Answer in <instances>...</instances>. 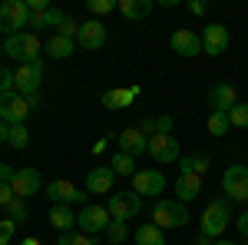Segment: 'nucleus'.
I'll use <instances>...</instances> for the list:
<instances>
[{"instance_id":"30","label":"nucleus","mask_w":248,"mask_h":245,"mask_svg":"<svg viewBox=\"0 0 248 245\" xmlns=\"http://www.w3.org/2000/svg\"><path fill=\"white\" fill-rule=\"evenodd\" d=\"M103 235H106V239H109L113 245H123L126 239H129V229H126V222H119V219H113V222L106 226V232H103Z\"/></svg>"},{"instance_id":"2","label":"nucleus","mask_w":248,"mask_h":245,"mask_svg":"<svg viewBox=\"0 0 248 245\" xmlns=\"http://www.w3.org/2000/svg\"><path fill=\"white\" fill-rule=\"evenodd\" d=\"M189 219H192L189 206L179 202V199H162V202H155V209H153V222L162 229V232H166V229L189 226Z\"/></svg>"},{"instance_id":"46","label":"nucleus","mask_w":248,"mask_h":245,"mask_svg":"<svg viewBox=\"0 0 248 245\" xmlns=\"http://www.w3.org/2000/svg\"><path fill=\"white\" fill-rule=\"evenodd\" d=\"M27 103H30V110H40V106H43V99H40V93L27 96Z\"/></svg>"},{"instance_id":"26","label":"nucleus","mask_w":248,"mask_h":245,"mask_svg":"<svg viewBox=\"0 0 248 245\" xmlns=\"http://www.w3.org/2000/svg\"><path fill=\"white\" fill-rule=\"evenodd\" d=\"M50 226L60 229V232H73V226H77V212L70 206H53L50 209Z\"/></svg>"},{"instance_id":"37","label":"nucleus","mask_w":248,"mask_h":245,"mask_svg":"<svg viewBox=\"0 0 248 245\" xmlns=\"http://www.w3.org/2000/svg\"><path fill=\"white\" fill-rule=\"evenodd\" d=\"M14 232H17V222L14 219H0V245H10Z\"/></svg>"},{"instance_id":"49","label":"nucleus","mask_w":248,"mask_h":245,"mask_svg":"<svg viewBox=\"0 0 248 245\" xmlns=\"http://www.w3.org/2000/svg\"><path fill=\"white\" fill-rule=\"evenodd\" d=\"M212 245H238V242H232V239H215Z\"/></svg>"},{"instance_id":"38","label":"nucleus","mask_w":248,"mask_h":245,"mask_svg":"<svg viewBox=\"0 0 248 245\" xmlns=\"http://www.w3.org/2000/svg\"><path fill=\"white\" fill-rule=\"evenodd\" d=\"M63 20H66V14H63V10H57V7H50V10H46V27H63Z\"/></svg>"},{"instance_id":"35","label":"nucleus","mask_w":248,"mask_h":245,"mask_svg":"<svg viewBox=\"0 0 248 245\" xmlns=\"http://www.w3.org/2000/svg\"><path fill=\"white\" fill-rule=\"evenodd\" d=\"M27 27H30V33H40V30H46V10H30V20H27Z\"/></svg>"},{"instance_id":"48","label":"nucleus","mask_w":248,"mask_h":245,"mask_svg":"<svg viewBox=\"0 0 248 245\" xmlns=\"http://www.w3.org/2000/svg\"><path fill=\"white\" fill-rule=\"evenodd\" d=\"M195 245H212V239H209V235H202V232H199V239H195Z\"/></svg>"},{"instance_id":"5","label":"nucleus","mask_w":248,"mask_h":245,"mask_svg":"<svg viewBox=\"0 0 248 245\" xmlns=\"http://www.w3.org/2000/svg\"><path fill=\"white\" fill-rule=\"evenodd\" d=\"M109 215L119 219V222H129L142 212V196H136L133 189H119V192H109Z\"/></svg>"},{"instance_id":"20","label":"nucleus","mask_w":248,"mask_h":245,"mask_svg":"<svg viewBox=\"0 0 248 245\" xmlns=\"http://www.w3.org/2000/svg\"><path fill=\"white\" fill-rule=\"evenodd\" d=\"M212 169V159L205 156V152H195V156H182L179 159V176H205V172Z\"/></svg>"},{"instance_id":"34","label":"nucleus","mask_w":248,"mask_h":245,"mask_svg":"<svg viewBox=\"0 0 248 245\" xmlns=\"http://www.w3.org/2000/svg\"><path fill=\"white\" fill-rule=\"evenodd\" d=\"M86 10H90V14H96V17H103V14L116 10V0H86Z\"/></svg>"},{"instance_id":"10","label":"nucleus","mask_w":248,"mask_h":245,"mask_svg":"<svg viewBox=\"0 0 248 245\" xmlns=\"http://www.w3.org/2000/svg\"><path fill=\"white\" fill-rule=\"evenodd\" d=\"M166 186L169 182H166V176L159 169H136V176H133V192L142 196V199H155Z\"/></svg>"},{"instance_id":"40","label":"nucleus","mask_w":248,"mask_h":245,"mask_svg":"<svg viewBox=\"0 0 248 245\" xmlns=\"http://www.w3.org/2000/svg\"><path fill=\"white\" fill-rule=\"evenodd\" d=\"M14 202V186L10 182H0V209H7Z\"/></svg>"},{"instance_id":"45","label":"nucleus","mask_w":248,"mask_h":245,"mask_svg":"<svg viewBox=\"0 0 248 245\" xmlns=\"http://www.w3.org/2000/svg\"><path fill=\"white\" fill-rule=\"evenodd\" d=\"M238 232L248 239V212H242V215H238Z\"/></svg>"},{"instance_id":"18","label":"nucleus","mask_w":248,"mask_h":245,"mask_svg":"<svg viewBox=\"0 0 248 245\" xmlns=\"http://www.w3.org/2000/svg\"><path fill=\"white\" fill-rule=\"evenodd\" d=\"M116 139H119V152H126V156H133V159H136V156H142V152L149 149V139L139 132V126H129V130H123L119 136H116Z\"/></svg>"},{"instance_id":"12","label":"nucleus","mask_w":248,"mask_h":245,"mask_svg":"<svg viewBox=\"0 0 248 245\" xmlns=\"http://www.w3.org/2000/svg\"><path fill=\"white\" fill-rule=\"evenodd\" d=\"M149 156H153L155 163H179L182 159V149H179V143H175V136H166V132H155V136H149Z\"/></svg>"},{"instance_id":"31","label":"nucleus","mask_w":248,"mask_h":245,"mask_svg":"<svg viewBox=\"0 0 248 245\" xmlns=\"http://www.w3.org/2000/svg\"><path fill=\"white\" fill-rule=\"evenodd\" d=\"M7 212H10V215H7V219H14V222H27V219H30V209H27V199H20V196H14V202H10V206H7Z\"/></svg>"},{"instance_id":"7","label":"nucleus","mask_w":248,"mask_h":245,"mask_svg":"<svg viewBox=\"0 0 248 245\" xmlns=\"http://www.w3.org/2000/svg\"><path fill=\"white\" fill-rule=\"evenodd\" d=\"M30 113H33V110H30V103H27V96H20V93H3L0 96V119H3L7 126H23Z\"/></svg>"},{"instance_id":"1","label":"nucleus","mask_w":248,"mask_h":245,"mask_svg":"<svg viewBox=\"0 0 248 245\" xmlns=\"http://www.w3.org/2000/svg\"><path fill=\"white\" fill-rule=\"evenodd\" d=\"M40 37L37 33H30V30H23V33H14V37L3 40V57L17 60V63H37L40 60Z\"/></svg>"},{"instance_id":"6","label":"nucleus","mask_w":248,"mask_h":245,"mask_svg":"<svg viewBox=\"0 0 248 245\" xmlns=\"http://www.w3.org/2000/svg\"><path fill=\"white\" fill-rule=\"evenodd\" d=\"M222 189H225L229 202H248V166H242V163L229 166L225 179H222Z\"/></svg>"},{"instance_id":"42","label":"nucleus","mask_w":248,"mask_h":245,"mask_svg":"<svg viewBox=\"0 0 248 245\" xmlns=\"http://www.w3.org/2000/svg\"><path fill=\"white\" fill-rule=\"evenodd\" d=\"M186 7H189V14H195V17H202V14H205V10H209V7H205V3H202V0H189V3H186Z\"/></svg>"},{"instance_id":"3","label":"nucleus","mask_w":248,"mask_h":245,"mask_svg":"<svg viewBox=\"0 0 248 245\" xmlns=\"http://www.w3.org/2000/svg\"><path fill=\"white\" fill-rule=\"evenodd\" d=\"M232 226V206L229 199L222 202V199H215V202H209V209L202 212V235H209L212 242L215 239H222L225 235V229Z\"/></svg>"},{"instance_id":"22","label":"nucleus","mask_w":248,"mask_h":245,"mask_svg":"<svg viewBox=\"0 0 248 245\" xmlns=\"http://www.w3.org/2000/svg\"><path fill=\"white\" fill-rule=\"evenodd\" d=\"M172 189H175V199L189 206L192 199L202 192V179H199V176H179V179L172 182Z\"/></svg>"},{"instance_id":"13","label":"nucleus","mask_w":248,"mask_h":245,"mask_svg":"<svg viewBox=\"0 0 248 245\" xmlns=\"http://www.w3.org/2000/svg\"><path fill=\"white\" fill-rule=\"evenodd\" d=\"M106 40H109V33H106V23H103V20H86V23H79L77 43L83 50H103Z\"/></svg>"},{"instance_id":"14","label":"nucleus","mask_w":248,"mask_h":245,"mask_svg":"<svg viewBox=\"0 0 248 245\" xmlns=\"http://www.w3.org/2000/svg\"><path fill=\"white\" fill-rule=\"evenodd\" d=\"M229 27H222V23H209L205 30H202V53H209V57H222L225 50H229Z\"/></svg>"},{"instance_id":"36","label":"nucleus","mask_w":248,"mask_h":245,"mask_svg":"<svg viewBox=\"0 0 248 245\" xmlns=\"http://www.w3.org/2000/svg\"><path fill=\"white\" fill-rule=\"evenodd\" d=\"M3 93H17V83H14V73L7 66H0V96Z\"/></svg>"},{"instance_id":"29","label":"nucleus","mask_w":248,"mask_h":245,"mask_svg":"<svg viewBox=\"0 0 248 245\" xmlns=\"http://www.w3.org/2000/svg\"><path fill=\"white\" fill-rule=\"evenodd\" d=\"M7 146H10V149H27V146H30V130H27V123H23V126H10Z\"/></svg>"},{"instance_id":"33","label":"nucleus","mask_w":248,"mask_h":245,"mask_svg":"<svg viewBox=\"0 0 248 245\" xmlns=\"http://www.w3.org/2000/svg\"><path fill=\"white\" fill-rule=\"evenodd\" d=\"M57 245H96V239L86 232H63Z\"/></svg>"},{"instance_id":"8","label":"nucleus","mask_w":248,"mask_h":245,"mask_svg":"<svg viewBox=\"0 0 248 245\" xmlns=\"http://www.w3.org/2000/svg\"><path fill=\"white\" fill-rule=\"evenodd\" d=\"M109 222H113V215H109V209H106V206H83L77 212V226H79V232H86V235L106 232Z\"/></svg>"},{"instance_id":"16","label":"nucleus","mask_w":248,"mask_h":245,"mask_svg":"<svg viewBox=\"0 0 248 245\" xmlns=\"http://www.w3.org/2000/svg\"><path fill=\"white\" fill-rule=\"evenodd\" d=\"M169 43H172V50H175L179 57H199V53H202V37L192 33V30H186V27L172 30Z\"/></svg>"},{"instance_id":"32","label":"nucleus","mask_w":248,"mask_h":245,"mask_svg":"<svg viewBox=\"0 0 248 245\" xmlns=\"http://www.w3.org/2000/svg\"><path fill=\"white\" fill-rule=\"evenodd\" d=\"M229 123L235 126V130H248V103H238V106H232Z\"/></svg>"},{"instance_id":"39","label":"nucleus","mask_w":248,"mask_h":245,"mask_svg":"<svg viewBox=\"0 0 248 245\" xmlns=\"http://www.w3.org/2000/svg\"><path fill=\"white\" fill-rule=\"evenodd\" d=\"M60 33H63V37H70V40H77V33H79V23L73 17H66L63 20V27H60Z\"/></svg>"},{"instance_id":"24","label":"nucleus","mask_w":248,"mask_h":245,"mask_svg":"<svg viewBox=\"0 0 248 245\" xmlns=\"http://www.w3.org/2000/svg\"><path fill=\"white\" fill-rule=\"evenodd\" d=\"M46 53L53 60H66V57H73V50H77V40H70V37H63V33H57V37H50L46 40V47H43Z\"/></svg>"},{"instance_id":"15","label":"nucleus","mask_w":248,"mask_h":245,"mask_svg":"<svg viewBox=\"0 0 248 245\" xmlns=\"http://www.w3.org/2000/svg\"><path fill=\"white\" fill-rule=\"evenodd\" d=\"M209 106L212 113H232V106H238V90L232 83H215L209 90Z\"/></svg>"},{"instance_id":"9","label":"nucleus","mask_w":248,"mask_h":245,"mask_svg":"<svg viewBox=\"0 0 248 245\" xmlns=\"http://www.w3.org/2000/svg\"><path fill=\"white\" fill-rule=\"evenodd\" d=\"M46 196H50L53 206H83V202H86V189L73 186L70 179H57V182H50V186H46Z\"/></svg>"},{"instance_id":"43","label":"nucleus","mask_w":248,"mask_h":245,"mask_svg":"<svg viewBox=\"0 0 248 245\" xmlns=\"http://www.w3.org/2000/svg\"><path fill=\"white\" fill-rule=\"evenodd\" d=\"M14 176H17V169H10L7 163H0V182H14Z\"/></svg>"},{"instance_id":"11","label":"nucleus","mask_w":248,"mask_h":245,"mask_svg":"<svg viewBox=\"0 0 248 245\" xmlns=\"http://www.w3.org/2000/svg\"><path fill=\"white\" fill-rule=\"evenodd\" d=\"M40 80H43V60H37V63H20L17 73H14V83H17L20 96L40 93Z\"/></svg>"},{"instance_id":"28","label":"nucleus","mask_w":248,"mask_h":245,"mask_svg":"<svg viewBox=\"0 0 248 245\" xmlns=\"http://www.w3.org/2000/svg\"><path fill=\"white\" fill-rule=\"evenodd\" d=\"M205 126H209L212 136H225V132L232 130V123H229V113H209V119H205Z\"/></svg>"},{"instance_id":"21","label":"nucleus","mask_w":248,"mask_h":245,"mask_svg":"<svg viewBox=\"0 0 248 245\" xmlns=\"http://www.w3.org/2000/svg\"><path fill=\"white\" fill-rule=\"evenodd\" d=\"M153 0H116V10L123 14L126 20H146L153 14Z\"/></svg>"},{"instance_id":"23","label":"nucleus","mask_w":248,"mask_h":245,"mask_svg":"<svg viewBox=\"0 0 248 245\" xmlns=\"http://www.w3.org/2000/svg\"><path fill=\"white\" fill-rule=\"evenodd\" d=\"M136 96H139V86H129V90H106V93H103V106H106V110H126Z\"/></svg>"},{"instance_id":"17","label":"nucleus","mask_w":248,"mask_h":245,"mask_svg":"<svg viewBox=\"0 0 248 245\" xmlns=\"http://www.w3.org/2000/svg\"><path fill=\"white\" fill-rule=\"evenodd\" d=\"M14 196H20V199H30V196H37L40 186H43V179H40V172L33 169V166H23V169H17V176H14Z\"/></svg>"},{"instance_id":"47","label":"nucleus","mask_w":248,"mask_h":245,"mask_svg":"<svg viewBox=\"0 0 248 245\" xmlns=\"http://www.w3.org/2000/svg\"><path fill=\"white\" fill-rule=\"evenodd\" d=\"M7 139H10V126L0 119V143H7Z\"/></svg>"},{"instance_id":"25","label":"nucleus","mask_w":248,"mask_h":245,"mask_svg":"<svg viewBox=\"0 0 248 245\" xmlns=\"http://www.w3.org/2000/svg\"><path fill=\"white\" fill-rule=\"evenodd\" d=\"M136 245H166V232L155 226V222H142L136 229Z\"/></svg>"},{"instance_id":"44","label":"nucleus","mask_w":248,"mask_h":245,"mask_svg":"<svg viewBox=\"0 0 248 245\" xmlns=\"http://www.w3.org/2000/svg\"><path fill=\"white\" fill-rule=\"evenodd\" d=\"M30 10H50V0H27Z\"/></svg>"},{"instance_id":"50","label":"nucleus","mask_w":248,"mask_h":245,"mask_svg":"<svg viewBox=\"0 0 248 245\" xmlns=\"http://www.w3.org/2000/svg\"><path fill=\"white\" fill-rule=\"evenodd\" d=\"M23 245H40V239H23Z\"/></svg>"},{"instance_id":"41","label":"nucleus","mask_w":248,"mask_h":245,"mask_svg":"<svg viewBox=\"0 0 248 245\" xmlns=\"http://www.w3.org/2000/svg\"><path fill=\"white\" fill-rule=\"evenodd\" d=\"M155 130L172 136V116H155Z\"/></svg>"},{"instance_id":"19","label":"nucleus","mask_w":248,"mask_h":245,"mask_svg":"<svg viewBox=\"0 0 248 245\" xmlns=\"http://www.w3.org/2000/svg\"><path fill=\"white\" fill-rule=\"evenodd\" d=\"M113 182H116V172L109 169V166H93V169L86 172V189L90 192H109L113 189Z\"/></svg>"},{"instance_id":"4","label":"nucleus","mask_w":248,"mask_h":245,"mask_svg":"<svg viewBox=\"0 0 248 245\" xmlns=\"http://www.w3.org/2000/svg\"><path fill=\"white\" fill-rule=\"evenodd\" d=\"M27 20H30L27 0H3V3H0V30H3L7 37L23 33V30H27Z\"/></svg>"},{"instance_id":"27","label":"nucleus","mask_w":248,"mask_h":245,"mask_svg":"<svg viewBox=\"0 0 248 245\" xmlns=\"http://www.w3.org/2000/svg\"><path fill=\"white\" fill-rule=\"evenodd\" d=\"M109 169H113L116 176H136V159L126 156V152H116L113 163H109Z\"/></svg>"}]
</instances>
